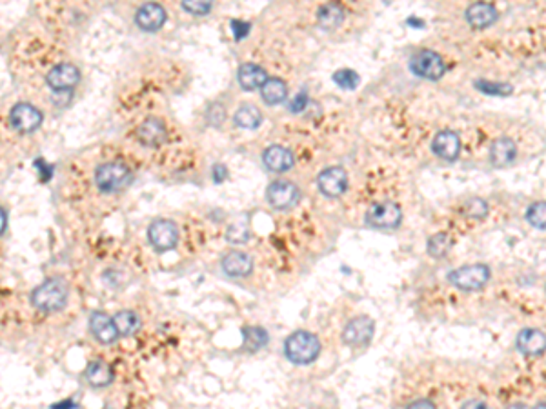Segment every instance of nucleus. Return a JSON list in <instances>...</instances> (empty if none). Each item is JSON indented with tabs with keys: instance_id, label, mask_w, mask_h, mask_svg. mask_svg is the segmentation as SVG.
<instances>
[{
	"instance_id": "obj_11",
	"label": "nucleus",
	"mask_w": 546,
	"mask_h": 409,
	"mask_svg": "<svg viewBox=\"0 0 546 409\" xmlns=\"http://www.w3.org/2000/svg\"><path fill=\"white\" fill-rule=\"evenodd\" d=\"M317 186H319V191H321L324 197H330V199L341 197V195L346 191V186H348L346 171L339 166L326 167V170L319 173Z\"/></svg>"
},
{
	"instance_id": "obj_23",
	"label": "nucleus",
	"mask_w": 546,
	"mask_h": 409,
	"mask_svg": "<svg viewBox=\"0 0 546 409\" xmlns=\"http://www.w3.org/2000/svg\"><path fill=\"white\" fill-rule=\"evenodd\" d=\"M84 378L91 388H106L113 382V369L102 361H93L88 364L86 371H84Z\"/></svg>"
},
{
	"instance_id": "obj_39",
	"label": "nucleus",
	"mask_w": 546,
	"mask_h": 409,
	"mask_svg": "<svg viewBox=\"0 0 546 409\" xmlns=\"http://www.w3.org/2000/svg\"><path fill=\"white\" fill-rule=\"evenodd\" d=\"M304 98H306V93H302L301 97H297L294 100V105H292V111H299L304 108Z\"/></svg>"
},
{
	"instance_id": "obj_32",
	"label": "nucleus",
	"mask_w": 546,
	"mask_h": 409,
	"mask_svg": "<svg viewBox=\"0 0 546 409\" xmlns=\"http://www.w3.org/2000/svg\"><path fill=\"white\" fill-rule=\"evenodd\" d=\"M466 213H468V217H472V219L483 220L486 215H488V202L479 199V197L470 199L468 202H466Z\"/></svg>"
},
{
	"instance_id": "obj_4",
	"label": "nucleus",
	"mask_w": 546,
	"mask_h": 409,
	"mask_svg": "<svg viewBox=\"0 0 546 409\" xmlns=\"http://www.w3.org/2000/svg\"><path fill=\"white\" fill-rule=\"evenodd\" d=\"M490 268L486 264H468L448 273V282L460 291H479L490 282Z\"/></svg>"
},
{
	"instance_id": "obj_30",
	"label": "nucleus",
	"mask_w": 546,
	"mask_h": 409,
	"mask_svg": "<svg viewBox=\"0 0 546 409\" xmlns=\"http://www.w3.org/2000/svg\"><path fill=\"white\" fill-rule=\"evenodd\" d=\"M526 222L535 229L546 231V202H535L526 209Z\"/></svg>"
},
{
	"instance_id": "obj_10",
	"label": "nucleus",
	"mask_w": 546,
	"mask_h": 409,
	"mask_svg": "<svg viewBox=\"0 0 546 409\" xmlns=\"http://www.w3.org/2000/svg\"><path fill=\"white\" fill-rule=\"evenodd\" d=\"M9 122L16 131L21 133H31L37 130L42 122V113L35 108V105L28 104V102H19L13 105L9 111Z\"/></svg>"
},
{
	"instance_id": "obj_7",
	"label": "nucleus",
	"mask_w": 546,
	"mask_h": 409,
	"mask_svg": "<svg viewBox=\"0 0 546 409\" xmlns=\"http://www.w3.org/2000/svg\"><path fill=\"white\" fill-rule=\"evenodd\" d=\"M403 220V211L396 202H375L366 211V224L377 229H393Z\"/></svg>"
},
{
	"instance_id": "obj_14",
	"label": "nucleus",
	"mask_w": 546,
	"mask_h": 409,
	"mask_svg": "<svg viewBox=\"0 0 546 409\" xmlns=\"http://www.w3.org/2000/svg\"><path fill=\"white\" fill-rule=\"evenodd\" d=\"M90 331L101 344H113L118 336L115 320L104 311H93L90 315Z\"/></svg>"
},
{
	"instance_id": "obj_16",
	"label": "nucleus",
	"mask_w": 546,
	"mask_h": 409,
	"mask_svg": "<svg viewBox=\"0 0 546 409\" xmlns=\"http://www.w3.org/2000/svg\"><path fill=\"white\" fill-rule=\"evenodd\" d=\"M222 271L233 279H242L253 271V259L244 252L233 249L222 257Z\"/></svg>"
},
{
	"instance_id": "obj_28",
	"label": "nucleus",
	"mask_w": 546,
	"mask_h": 409,
	"mask_svg": "<svg viewBox=\"0 0 546 409\" xmlns=\"http://www.w3.org/2000/svg\"><path fill=\"white\" fill-rule=\"evenodd\" d=\"M261 93L268 104L275 105L284 102L286 95H288V88H286V84L281 78H268V82L261 88Z\"/></svg>"
},
{
	"instance_id": "obj_34",
	"label": "nucleus",
	"mask_w": 546,
	"mask_h": 409,
	"mask_svg": "<svg viewBox=\"0 0 546 409\" xmlns=\"http://www.w3.org/2000/svg\"><path fill=\"white\" fill-rule=\"evenodd\" d=\"M225 118H226V111L220 104H213L208 110V120L212 126H219L220 122L225 120Z\"/></svg>"
},
{
	"instance_id": "obj_17",
	"label": "nucleus",
	"mask_w": 546,
	"mask_h": 409,
	"mask_svg": "<svg viewBox=\"0 0 546 409\" xmlns=\"http://www.w3.org/2000/svg\"><path fill=\"white\" fill-rule=\"evenodd\" d=\"M135 22L139 26L143 31H157L164 26L166 22V11L160 4H153V2H148V4L140 6L137 15H135Z\"/></svg>"
},
{
	"instance_id": "obj_40",
	"label": "nucleus",
	"mask_w": 546,
	"mask_h": 409,
	"mask_svg": "<svg viewBox=\"0 0 546 409\" xmlns=\"http://www.w3.org/2000/svg\"><path fill=\"white\" fill-rule=\"evenodd\" d=\"M506 409H532L530 405L522 404V402H515V404H510Z\"/></svg>"
},
{
	"instance_id": "obj_21",
	"label": "nucleus",
	"mask_w": 546,
	"mask_h": 409,
	"mask_svg": "<svg viewBox=\"0 0 546 409\" xmlns=\"http://www.w3.org/2000/svg\"><path fill=\"white\" fill-rule=\"evenodd\" d=\"M466 21L472 28L485 29L498 21V9L495 6L486 4V2H477L466 9Z\"/></svg>"
},
{
	"instance_id": "obj_15",
	"label": "nucleus",
	"mask_w": 546,
	"mask_h": 409,
	"mask_svg": "<svg viewBox=\"0 0 546 409\" xmlns=\"http://www.w3.org/2000/svg\"><path fill=\"white\" fill-rule=\"evenodd\" d=\"M432 151L437 155V157L443 158V160L453 162L460 153L459 135L453 133V131L450 130L439 131L432 140Z\"/></svg>"
},
{
	"instance_id": "obj_18",
	"label": "nucleus",
	"mask_w": 546,
	"mask_h": 409,
	"mask_svg": "<svg viewBox=\"0 0 546 409\" xmlns=\"http://www.w3.org/2000/svg\"><path fill=\"white\" fill-rule=\"evenodd\" d=\"M137 138H139L140 144L148 147L159 146L160 142L166 138V124L157 117L146 118L137 130Z\"/></svg>"
},
{
	"instance_id": "obj_41",
	"label": "nucleus",
	"mask_w": 546,
	"mask_h": 409,
	"mask_svg": "<svg viewBox=\"0 0 546 409\" xmlns=\"http://www.w3.org/2000/svg\"><path fill=\"white\" fill-rule=\"evenodd\" d=\"M534 409H546V402H541V404H537V405H535Z\"/></svg>"
},
{
	"instance_id": "obj_22",
	"label": "nucleus",
	"mask_w": 546,
	"mask_h": 409,
	"mask_svg": "<svg viewBox=\"0 0 546 409\" xmlns=\"http://www.w3.org/2000/svg\"><path fill=\"white\" fill-rule=\"evenodd\" d=\"M237 78H239V84H241L246 91L259 90V88H262V86L268 82V75H266L264 69L257 64H252V62H246V64H242L241 68H239Z\"/></svg>"
},
{
	"instance_id": "obj_2",
	"label": "nucleus",
	"mask_w": 546,
	"mask_h": 409,
	"mask_svg": "<svg viewBox=\"0 0 546 409\" xmlns=\"http://www.w3.org/2000/svg\"><path fill=\"white\" fill-rule=\"evenodd\" d=\"M321 353V342L317 336L310 331H295L286 338L284 355L292 364L306 366L311 364Z\"/></svg>"
},
{
	"instance_id": "obj_29",
	"label": "nucleus",
	"mask_w": 546,
	"mask_h": 409,
	"mask_svg": "<svg viewBox=\"0 0 546 409\" xmlns=\"http://www.w3.org/2000/svg\"><path fill=\"white\" fill-rule=\"evenodd\" d=\"M450 247H452V240L446 233H436L426 244L428 255L433 257V259H443V257L448 255Z\"/></svg>"
},
{
	"instance_id": "obj_12",
	"label": "nucleus",
	"mask_w": 546,
	"mask_h": 409,
	"mask_svg": "<svg viewBox=\"0 0 546 409\" xmlns=\"http://www.w3.org/2000/svg\"><path fill=\"white\" fill-rule=\"evenodd\" d=\"M515 348L526 357H539L546 351V333L535 328H525L517 333Z\"/></svg>"
},
{
	"instance_id": "obj_35",
	"label": "nucleus",
	"mask_w": 546,
	"mask_h": 409,
	"mask_svg": "<svg viewBox=\"0 0 546 409\" xmlns=\"http://www.w3.org/2000/svg\"><path fill=\"white\" fill-rule=\"evenodd\" d=\"M404 409H437V405L430 398H417V400L410 402Z\"/></svg>"
},
{
	"instance_id": "obj_6",
	"label": "nucleus",
	"mask_w": 546,
	"mask_h": 409,
	"mask_svg": "<svg viewBox=\"0 0 546 409\" xmlns=\"http://www.w3.org/2000/svg\"><path fill=\"white\" fill-rule=\"evenodd\" d=\"M148 240L159 253L172 252L179 242V227L168 219H157L148 227Z\"/></svg>"
},
{
	"instance_id": "obj_8",
	"label": "nucleus",
	"mask_w": 546,
	"mask_h": 409,
	"mask_svg": "<svg viewBox=\"0 0 546 409\" xmlns=\"http://www.w3.org/2000/svg\"><path fill=\"white\" fill-rule=\"evenodd\" d=\"M301 199V190L289 180H275L266 190V200L273 209H289Z\"/></svg>"
},
{
	"instance_id": "obj_36",
	"label": "nucleus",
	"mask_w": 546,
	"mask_h": 409,
	"mask_svg": "<svg viewBox=\"0 0 546 409\" xmlns=\"http://www.w3.org/2000/svg\"><path fill=\"white\" fill-rule=\"evenodd\" d=\"M232 28H233V33H235L237 41H239V38H242V37H246V35H248V31H249V24H246V22L233 21Z\"/></svg>"
},
{
	"instance_id": "obj_27",
	"label": "nucleus",
	"mask_w": 546,
	"mask_h": 409,
	"mask_svg": "<svg viewBox=\"0 0 546 409\" xmlns=\"http://www.w3.org/2000/svg\"><path fill=\"white\" fill-rule=\"evenodd\" d=\"M115 326L118 329V335L123 336H131L140 329V319L139 315L135 311H130V309H124V311H118L117 315L113 316Z\"/></svg>"
},
{
	"instance_id": "obj_3",
	"label": "nucleus",
	"mask_w": 546,
	"mask_h": 409,
	"mask_svg": "<svg viewBox=\"0 0 546 409\" xmlns=\"http://www.w3.org/2000/svg\"><path fill=\"white\" fill-rule=\"evenodd\" d=\"M133 180L130 167L123 162H106L95 171V184L102 193H118Z\"/></svg>"
},
{
	"instance_id": "obj_42",
	"label": "nucleus",
	"mask_w": 546,
	"mask_h": 409,
	"mask_svg": "<svg viewBox=\"0 0 546 409\" xmlns=\"http://www.w3.org/2000/svg\"><path fill=\"white\" fill-rule=\"evenodd\" d=\"M545 293H546V286H545Z\"/></svg>"
},
{
	"instance_id": "obj_9",
	"label": "nucleus",
	"mask_w": 546,
	"mask_h": 409,
	"mask_svg": "<svg viewBox=\"0 0 546 409\" xmlns=\"http://www.w3.org/2000/svg\"><path fill=\"white\" fill-rule=\"evenodd\" d=\"M375 331L374 319L366 315H359L351 319L343 329V342L350 348H363L371 341Z\"/></svg>"
},
{
	"instance_id": "obj_24",
	"label": "nucleus",
	"mask_w": 546,
	"mask_h": 409,
	"mask_svg": "<svg viewBox=\"0 0 546 409\" xmlns=\"http://www.w3.org/2000/svg\"><path fill=\"white\" fill-rule=\"evenodd\" d=\"M268 331L261 326H248L242 329V348L249 353H255L268 344Z\"/></svg>"
},
{
	"instance_id": "obj_20",
	"label": "nucleus",
	"mask_w": 546,
	"mask_h": 409,
	"mask_svg": "<svg viewBox=\"0 0 546 409\" xmlns=\"http://www.w3.org/2000/svg\"><path fill=\"white\" fill-rule=\"evenodd\" d=\"M262 162L273 173H284L294 166V155L282 146H269L262 153Z\"/></svg>"
},
{
	"instance_id": "obj_1",
	"label": "nucleus",
	"mask_w": 546,
	"mask_h": 409,
	"mask_svg": "<svg viewBox=\"0 0 546 409\" xmlns=\"http://www.w3.org/2000/svg\"><path fill=\"white\" fill-rule=\"evenodd\" d=\"M70 300V284L66 282L62 276H53L48 279L33 289L31 304L42 313H57L62 308H66Z\"/></svg>"
},
{
	"instance_id": "obj_26",
	"label": "nucleus",
	"mask_w": 546,
	"mask_h": 409,
	"mask_svg": "<svg viewBox=\"0 0 546 409\" xmlns=\"http://www.w3.org/2000/svg\"><path fill=\"white\" fill-rule=\"evenodd\" d=\"M235 124L237 126L244 128V130H255L262 122V113L257 105L244 104L241 105L235 113Z\"/></svg>"
},
{
	"instance_id": "obj_13",
	"label": "nucleus",
	"mask_w": 546,
	"mask_h": 409,
	"mask_svg": "<svg viewBox=\"0 0 546 409\" xmlns=\"http://www.w3.org/2000/svg\"><path fill=\"white\" fill-rule=\"evenodd\" d=\"M46 81H48L49 88L55 91L71 90V88H75V86L78 84V81H81V71H78L77 66L66 62V64L55 66L48 73Z\"/></svg>"
},
{
	"instance_id": "obj_19",
	"label": "nucleus",
	"mask_w": 546,
	"mask_h": 409,
	"mask_svg": "<svg viewBox=\"0 0 546 409\" xmlns=\"http://www.w3.org/2000/svg\"><path fill=\"white\" fill-rule=\"evenodd\" d=\"M517 158V146L508 137H501L493 142L490 147V162L495 167L510 166Z\"/></svg>"
},
{
	"instance_id": "obj_38",
	"label": "nucleus",
	"mask_w": 546,
	"mask_h": 409,
	"mask_svg": "<svg viewBox=\"0 0 546 409\" xmlns=\"http://www.w3.org/2000/svg\"><path fill=\"white\" fill-rule=\"evenodd\" d=\"M213 173H215V180H217V182H220V180L225 179L228 171H226L225 166H220V164H219V166L213 167Z\"/></svg>"
},
{
	"instance_id": "obj_31",
	"label": "nucleus",
	"mask_w": 546,
	"mask_h": 409,
	"mask_svg": "<svg viewBox=\"0 0 546 409\" xmlns=\"http://www.w3.org/2000/svg\"><path fill=\"white\" fill-rule=\"evenodd\" d=\"M334 81L343 90H354L355 86L359 84V75L351 69H339L337 73L334 75Z\"/></svg>"
},
{
	"instance_id": "obj_5",
	"label": "nucleus",
	"mask_w": 546,
	"mask_h": 409,
	"mask_svg": "<svg viewBox=\"0 0 546 409\" xmlns=\"http://www.w3.org/2000/svg\"><path fill=\"white\" fill-rule=\"evenodd\" d=\"M410 69L421 78L426 81H439L446 71V66L439 53L432 49H421L410 58Z\"/></svg>"
},
{
	"instance_id": "obj_25",
	"label": "nucleus",
	"mask_w": 546,
	"mask_h": 409,
	"mask_svg": "<svg viewBox=\"0 0 546 409\" xmlns=\"http://www.w3.org/2000/svg\"><path fill=\"white\" fill-rule=\"evenodd\" d=\"M319 24L324 29H335L343 24L344 9L339 4H324L317 11Z\"/></svg>"
},
{
	"instance_id": "obj_33",
	"label": "nucleus",
	"mask_w": 546,
	"mask_h": 409,
	"mask_svg": "<svg viewBox=\"0 0 546 409\" xmlns=\"http://www.w3.org/2000/svg\"><path fill=\"white\" fill-rule=\"evenodd\" d=\"M182 9L197 16L206 15V13L212 11V2H192V0H187V2H182Z\"/></svg>"
},
{
	"instance_id": "obj_37",
	"label": "nucleus",
	"mask_w": 546,
	"mask_h": 409,
	"mask_svg": "<svg viewBox=\"0 0 546 409\" xmlns=\"http://www.w3.org/2000/svg\"><path fill=\"white\" fill-rule=\"evenodd\" d=\"M460 409H492V408L483 400H468L460 405Z\"/></svg>"
}]
</instances>
